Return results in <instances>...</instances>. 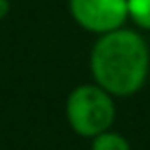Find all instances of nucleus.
<instances>
[{
    "label": "nucleus",
    "mask_w": 150,
    "mask_h": 150,
    "mask_svg": "<svg viewBox=\"0 0 150 150\" xmlns=\"http://www.w3.org/2000/svg\"><path fill=\"white\" fill-rule=\"evenodd\" d=\"M127 13L135 25L150 30V0H127Z\"/></svg>",
    "instance_id": "obj_5"
},
{
    "label": "nucleus",
    "mask_w": 150,
    "mask_h": 150,
    "mask_svg": "<svg viewBox=\"0 0 150 150\" xmlns=\"http://www.w3.org/2000/svg\"><path fill=\"white\" fill-rule=\"evenodd\" d=\"M91 150H131V146L124 135L108 129L91 139Z\"/></svg>",
    "instance_id": "obj_4"
},
{
    "label": "nucleus",
    "mask_w": 150,
    "mask_h": 150,
    "mask_svg": "<svg viewBox=\"0 0 150 150\" xmlns=\"http://www.w3.org/2000/svg\"><path fill=\"white\" fill-rule=\"evenodd\" d=\"M10 13V0H0V21Z\"/></svg>",
    "instance_id": "obj_6"
},
{
    "label": "nucleus",
    "mask_w": 150,
    "mask_h": 150,
    "mask_svg": "<svg viewBox=\"0 0 150 150\" xmlns=\"http://www.w3.org/2000/svg\"><path fill=\"white\" fill-rule=\"evenodd\" d=\"M65 110L72 131L88 139L108 131L116 118V105L112 95L97 84H84L74 88L67 97Z\"/></svg>",
    "instance_id": "obj_2"
},
{
    "label": "nucleus",
    "mask_w": 150,
    "mask_h": 150,
    "mask_svg": "<svg viewBox=\"0 0 150 150\" xmlns=\"http://www.w3.org/2000/svg\"><path fill=\"white\" fill-rule=\"evenodd\" d=\"M95 84L112 97H129L144 86L150 51L144 38L129 29L101 34L89 57Z\"/></svg>",
    "instance_id": "obj_1"
},
{
    "label": "nucleus",
    "mask_w": 150,
    "mask_h": 150,
    "mask_svg": "<svg viewBox=\"0 0 150 150\" xmlns=\"http://www.w3.org/2000/svg\"><path fill=\"white\" fill-rule=\"evenodd\" d=\"M72 19L95 34H106L122 29L127 13V0H69Z\"/></svg>",
    "instance_id": "obj_3"
}]
</instances>
